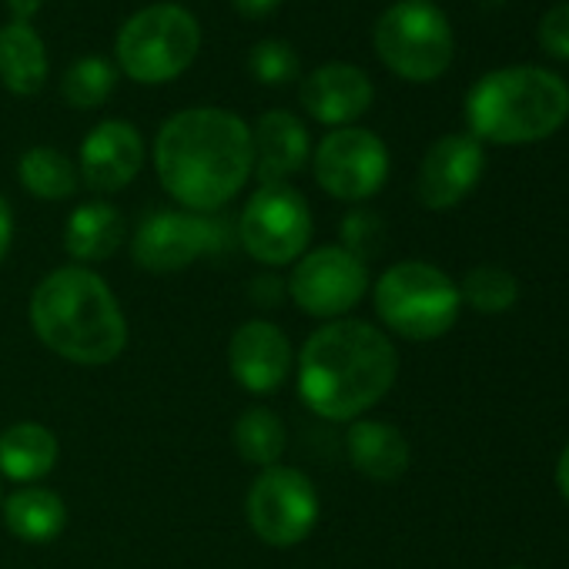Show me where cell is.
<instances>
[{
    "instance_id": "cell-1",
    "label": "cell",
    "mask_w": 569,
    "mask_h": 569,
    "mask_svg": "<svg viewBox=\"0 0 569 569\" xmlns=\"http://www.w3.org/2000/svg\"><path fill=\"white\" fill-rule=\"evenodd\" d=\"M161 188L194 214L224 208L254 171L251 128L228 108H184L171 114L151 148Z\"/></svg>"
},
{
    "instance_id": "cell-2",
    "label": "cell",
    "mask_w": 569,
    "mask_h": 569,
    "mask_svg": "<svg viewBox=\"0 0 569 569\" xmlns=\"http://www.w3.org/2000/svg\"><path fill=\"white\" fill-rule=\"evenodd\" d=\"M399 376L392 339L362 319L319 326L299 352V396L329 422H356L379 406Z\"/></svg>"
},
{
    "instance_id": "cell-3",
    "label": "cell",
    "mask_w": 569,
    "mask_h": 569,
    "mask_svg": "<svg viewBox=\"0 0 569 569\" xmlns=\"http://www.w3.org/2000/svg\"><path fill=\"white\" fill-rule=\"evenodd\" d=\"M31 329L74 366H111L128 349V319L111 284L84 264L48 271L31 296Z\"/></svg>"
},
{
    "instance_id": "cell-4",
    "label": "cell",
    "mask_w": 569,
    "mask_h": 569,
    "mask_svg": "<svg viewBox=\"0 0 569 569\" xmlns=\"http://www.w3.org/2000/svg\"><path fill=\"white\" fill-rule=\"evenodd\" d=\"M569 118V84L539 64H509L482 74L466 94V124L476 141L536 144Z\"/></svg>"
},
{
    "instance_id": "cell-5",
    "label": "cell",
    "mask_w": 569,
    "mask_h": 569,
    "mask_svg": "<svg viewBox=\"0 0 569 569\" xmlns=\"http://www.w3.org/2000/svg\"><path fill=\"white\" fill-rule=\"evenodd\" d=\"M379 322L409 342H432L452 332L462 312L459 284L429 261L409 258L386 268L372 289Z\"/></svg>"
},
{
    "instance_id": "cell-6",
    "label": "cell",
    "mask_w": 569,
    "mask_h": 569,
    "mask_svg": "<svg viewBox=\"0 0 569 569\" xmlns=\"http://www.w3.org/2000/svg\"><path fill=\"white\" fill-rule=\"evenodd\" d=\"M201 51V24L181 4H151L131 14L114 41L118 71L138 84H168L181 78Z\"/></svg>"
},
{
    "instance_id": "cell-7",
    "label": "cell",
    "mask_w": 569,
    "mask_h": 569,
    "mask_svg": "<svg viewBox=\"0 0 569 569\" xmlns=\"http://www.w3.org/2000/svg\"><path fill=\"white\" fill-rule=\"evenodd\" d=\"M376 54L402 81L429 84L442 78L456 54L452 24L432 0H399L376 21Z\"/></svg>"
},
{
    "instance_id": "cell-8",
    "label": "cell",
    "mask_w": 569,
    "mask_h": 569,
    "mask_svg": "<svg viewBox=\"0 0 569 569\" xmlns=\"http://www.w3.org/2000/svg\"><path fill=\"white\" fill-rule=\"evenodd\" d=\"M312 208L292 184H258L238 214V238L244 251L268 268L296 264L312 241Z\"/></svg>"
},
{
    "instance_id": "cell-9",
    "label": "cell",
    "mask_w": 569,
    "mask_h": 569,
    "mask_svg": "<svg viewBox=\"0 0 569 569\" xmlns=\"http://www.w3.org/2000/svg\"><path fill=\"white\" fill-rule=\"evenodd\" d=\"M319 489L296 466H268L254 476L244 496V516L251 532L274 549L306 542L319 522Z\"/></svg>"
},
{
    "instance_id": "cell-10",
    "label": "cell",
    "mask_w": 569,
    "mask_h": 569,
    "mask_svg": "<svg viewBox=\"0 0 569 569\" xmlns=\"http://www.w3.org/2000/svg\"><path fill=\"white\" fill-rule=\"evenodd\" d=\"M366 292L369 264L342 244L306 251L284 278V296L296 302V309L322 322L346 319L366 299Z\"/></svg>"
},
{
    "instance_id": "cell-11",
    "label": "cell",
    "mask_w": 569,
    "mask_h": 569,
    "mask_svg": "<svg viewBox=\"0 0 569 569\" xmlns=\"http://www.w3.org/2000/svg\"><path fill=\"white\" fill-rule=\"evenodd\" d=\"M312 171L326 194L359 204L389 181V148L369 128H336L312 151Z\"/></svg>"
},
{
    "instance_id": "cell-12",
    "label": "cell",
    "mask_w": 569,
    "mask_h": 569,
    "mask_svg": "<svg viewBox=\"0 0 569 569\" xmlns=\"http://www.w3.org/2000/svg\"><path fill=\"white\" fill-rule=\"evenodd\" d=\"M218 244H221V224H214L208 214H194L184 208H161L138 224L131 238V258L148 274H174L194 264L198 258L211 254Z\"/></svg>"
},
{
    "instance_id": "cell-13",
    "label": "cell",
    "mask_w": 569,
    "mask_h": 569,
    "mask_svg": "<svg viewBox=\"0 0 569 569\" xmlns=\"http://www.w3.org/2000/svg\"><path fill=\"white\" fill-rule=\"evenodd\" d=\"M482 171H486L482 141H476L469 131L442 134L439 141L429 144L419 164L416 194L429 211H449L476 191V184L482 181Z\"/></svg>"
},
{
    "instance_id": "cell-14",
    "label": "cell",
    "mask_w": 569,
    "mask_h": 569,
    "mask_svg": "<svg viewBox=\"0 0 569 569\" xmlns=\"http://www.w3.org/2000/svg\"><path fill=\"white\" fill-rule=\"evenodd\" d=\"M228 369L231 379L251 396H271L292 379L296 349L274 322L251 319L234 329L228 342Z\"/></svg>"
},
{
    "instance_id": "cell-15",
    "label": "cell",
    "mask_w": 569,
    "mask_h": 569,
    "mask_svg": "<svg viewBox=\"0 0 569 569\" xmlns=\"http://www.w3.org/2000/svg\"><path fill=\"white\" fill-rule=\"evenodd\" d=\"M144 164V138L131 121L108 118L88 131L78 154V174L94 194L124 191Z\"/></svg>"
},
{
    "instance_id": "cell-16",
    "label": "cell",
    "mask_w": 569,
    "mask_h": 569,
    "mask_svg": "<svg viewBox=\"0 0 569 569\" xmlns=\"http://www.w3.org/2000/svg\"><path fill=\"white\" fill-rule=\"evenodd\" d=\"M372 98H376L372 78L346 61L316 68L299 88V101L306 114L319 124H329L332 131L359 121L372 108Z\"/></svg>"
},
{
    "instance_id": "cell-17",
    "label": "cell",
    "mask_w": 569,
    "mask_h": 569,
    "mask_svg": "<svg viewBox=\"0 0 569 569\" xmlns=\"http://www.w3.org/2000/svg\"><path fill=\"white\" fill-rule=\"evenodd\" d=\"M254 178L261 184H289L312 158V141L306 124L292 111H264L251 128Z\"/></svg>"
},
{
    "instance_id": "cell-18",
    "label": "cell",
    "mask_w": 569,
    "mask_h": 569,
    "mask_svg": "<svg viewBox=\"0 0 569 569\" xmlns=\"http://www.w3.org/2000/svg\"><path fill=\"white\" fill-rule=\"evenodd\" d=\"M349 462L372 482H396L412 462L409 439L386 419H356L346 436Z\"/></svg>"
},
{
    "instance_id": "cell-19",
    "label": "cell",
    "mask_w": 569,
    "mask_h": 569,
    "mask_svg": "<svg viewBox=\"0 0 569 569\" xmlns=\"http://www.w3.org/2000/svg\"><path fill=\"white\" fill-rule=\"evenodd\" d=\"M128 238V221L111 201H84L71 211L64 224V251L78 264H98L121 251Z\"/></svg>"
},
{
    "instance_id": "cell-20",
    "label": "cell",
    "mask_w": 569,
    "mask_h": 569,
    "mask_svg": "<svg viewBox=\"0 0 569 569\" xmlns=\"http://www.w3.org/2000/svg\"><path fill=\"white\" fill-rule=\"evenodd\" d=\"M61 459L58 436L41 422H14L0 432V476L11 482L34 486L54 472Z\"/></svg>"
},
{
    "instance_id": "cell-21",
    "label": "cell",
    "mask_w": 569,
    "mask_h": 569,
    "mask_svg": "<svg viewBox=\"0 0 569 569\" xmlns=\"http://www.w3.org/2000/svg\"><path fill=\"white\" fill-rule=\"evenodd\" d=\"M48 48L31 24L0 28V81L18 98H34L48 84Z\"/></svg>"
},
{
    "instance_id": "cell-22",
    "label": "cell",
    "mask_w": 569,
    "mask_h": 569,
    "mask_svg": "<svg viewBox=\"0 0 569 569\" xmlns=\"http://www.w3.org/2000/svg\"><path fill=\"white\" fill-rule=\"evenodd\" d=\"M4 522L11 536L31 546L54 542L68 526L64 499L48 486H21L4 499Z\"/></svg>"
},
{
    "instance_id": "cell-23",
    "label": "cell",
    "mask_w": 569,
    "mask_h": 569,
    "mask_svg": "<svg viewBox=\"0 0 569 569\" xmlns=\"http://www.w3.org/2000/svg\"><path fill=\"white\" fill-rule=\"evenodd\" d=\"M18 178H21V188L28 194H34V198H41V201H68L81 188L78 164L64 151L48 148V144L28 148L21 154Z\"/></svg>"
},
{
    "instance_id": "cell-24",
    "label": "cell",
    "mask_w": 569,
    "mask_h": 569,
    "mask_svg": "<svg viewBox=\"0 0 569 569\" xmlns=\"http://www.w3.org/2000/svg\"><path fill=\"white\" fill-rule=\"evenodd\" d=\"M231 442H234V452L241 462L268 469V466H278V459L284 456L289 429H284L278 412H271L264 406H251L234 419Z\"/></svg>"
},
{
    "instance_id": "cell-25",
    "label": "cell",
    "mask_w": 569,
    "mask_h": 569,
    "mask_svg": "<svg viewBox=\"0 0 569 569\" xmlns=\"http://www.w3.org/2000/svg\"><path fill=\"white\" fill-rule=\"evenodd\" d=\"M459 299L479 316H502L519 299V281L502 264H476L459 281Z\"/></svg>"
},
{
    "instance_id": "cell-26",
    "label": "cell",
    "mask_w": 569,
    "mask_h": 569,
    "mask_svg": "<svg viewBox=\"0 0 569 569\" xmlns=\"http://www.w3.org/2000/svg\"><path fill=\"white\" fill-rule=\"evenodd\" d=\"M114 88H118V68L101 54L78 58L61 81V94L74 111H94L108 104Z\"/></svg>"
},
{
    "instance_id": "cell-27",
    "label": "cell",
    "mask_w": 569,
    "mask_h": 569,
    "mask_svg": "<svg viewBox=\"0 0 569 569\" xmlns=\"http://www.w3.org/2000/svg\"><path fill=\"white\" fill-rule=\"evenodd\" d=\"M248 71L258 84L264 88H281V84H292L299 81V71H302V61L296 54V48L281 38H268V41H258L251 51H248Z\"/></svg>"
},
{
    "instance_id": "cell-28",
    "label": "cell",
    "mask_w": 569,
    "mask_h": 569,
    "mask_svg": "<svg viewBox=\"0 0 569 569\" xmlns=\"http://www.w3.org/2000/svg\"><path fill=\"white\" fill-rule=\"evenodd\" d=\"M382 241H386V224L376 211L356 208L342 218V248H349L366 264L372 254L382 251Z\"/></svg>"
},
{
    "instance_id": "cell-29",
    "label": "cell",
    "mask_w": 569,
    "mask_h": 569,
    "mask_svg": "<svg viewBox=\"0 0 569 569\" xmlns=\"http://www.w3.org/2000/svg\"><path fill=\"white\" fill-rule=\"evenodd\" d=\"M539 48L549 58L569 61V0L566 4H556L542 14L539 21Z\"/></svg>"
},
{
    "instance_id": "cell-30",
    "label": "cell",
    "mask_w": 569,
    "mask_h": 569,
    "mask_svg": "<svg viewBox=\"0 0 569 569\" xmlns=\"http://www.w3.org/2000/svg\"><path fill=\"white\" fill-rule=\"evenodd\" d=\"M231 8L244 21H264V18H271L281 8V0H231Z\"/></svg>"
},
{
    "instance_id": "cell-31",
    "label": "cell",
    "mask_w": 569,
    "mask_h": 569,
    "mask_svg": "<svg viewBox=\"0 0 569 569\" xmlns=\"http://www.w3.org/2000/svg\"><path fill=\"white\" fill-rule=\"evenodd\" d=\"M11 244H14V208L0 194V264L11 254Z\"/></svg>"
},
{
    "instance_id": "cell-32",
    "label": "cell",
    "mask_w": 569,
    "mask_h": 569,
    "mask_svg": "<svg viewBox=\"0 0 569 569\" xmlns=\"http://www.w3.org/2000/svg\"><path fill=\"white\" fill-rule=\"evenodd\" d=\"M8 8L18 24H31V18H38V11L44 8V0H8Z\"/></svg>"
},
{
    "instance_id": "cell-33",
    "label": "cell",
    "mask_w": 569,
    "mask_h": 569,
    "mask_svg": "<svg viewBox=\"0 0 569 569\" xmlns=\"http://www.w3.org/2000/svg\"><path fill=\"white\" fill-rule=\"evenodd\" d=\"M556 486H559L562 499L569 502V442L562 446V452L556 459Z\"/></svg>"
},
{
    "instance_id": "cell-34",
    "label": "cell",
    "mask_w": 569,
    "mask_h": 569,
    "mask_svg": "<svg viewBox=\"0 0 569 569\" xmlns=\"http://www.w3.org/2000/svg\"><path fill=\"white\" fill-rule=\"evenodd\" d=\"M506 569H529V566H506Z\"/></svg>"
},
{
    "instance_id": "cell-35",
    "label": "cell",
    "mask_w": 569,
    "mask_h": 569,
    "mask_svg": "<svg viewBox=\"0 0 569 569\" xmlns=\"http://www.w3.org/2000/svg\"><path fill=\"white\" fill-rule=\"evenodd\" d=\"M0 499H4V496H0Z\"/></svg>"
}]
</instances>
